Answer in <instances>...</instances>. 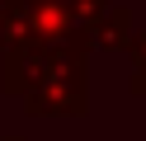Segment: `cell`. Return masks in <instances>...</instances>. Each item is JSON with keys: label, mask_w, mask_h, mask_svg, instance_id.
<instances>
[{"label": "cell", "mask_w": 146, "mask_h": 141, "mask_svg": "<svg viewBox=\"0 0 146 141\" xmlns=\"http://www.w3.org/2000/svg\"><path fill=\"white\" fill-rule=\"evenodd\" d=\"M29 113H85V52L57 47L29 85Z\"/></svg>", "instance_id": "6da1fadb"}, {"label": "cell", "mask_w": 146, "mask_h": 141, "mask_svg": "<svg viewBox=\"0 0 146 141\" xmlns=\"http://www.w3.org/2000/svg\"><path fill=\"white\" fill-rule=\"evenodd\" d=\"M132 33L137 28H132V19H127V9L113 5V9H104V14L90 24V33L80 38V52H85V47L90 52H123V47L132 42Z\"/></svg>", "instance_id": "7a4b0ae2"}, {"label": "cell", "mask_w": 146, "mask_h": 141, "mask_svg": "<svg viewBox=\"0 0 146 141\" xmlns=\"http://www.w3.org/2000/svg\"><path fill=\"white\" fill-rule=\"evenodd\" d=\"M66 9H71V24H76V42L90 33V24H94L104 9H113V0H66Z\"/></svg>", "instance_id": "3957f363"}, {"label": "cell", "mask_w": 146, "mask_h": 141, "mask_svg": "<svg viewBox=\"0 0 146 141\" xmlns=\"http://www.w3.org/2000/svg\"><path fill=\"white\" fill-rule=\"evenodd\" d=\"M127 52H132V75H127V89H132V94H146V28H137V33H132Z\"/></svg>", "instance_id": "277c9868"}, {"label": "cell", "mask_w": 146, "mask_h": 141, "mask_svg": "<svg viewBox=\"0 0 146 141\" xmlns=\"http://www.w3.org/2000/svg\"><path fill=\"white\" fill-rule=\"evenodd\" d=\"M10 14H14V0H0V42L10 33Z\"/></svg>", "instance_id": "5b68a950"}, {"label": "cell", "mask_w": 146, "mask_h": 141, "mask_svg": "<svg viewBox=\"0 0 146 141\" xmlns=\"http://www.w3.org/2000/svg\"><path fill=\"white\" fill-rule=\"evenodd\" d=\"M5 141H14V136H5Z\"/></svg>", "instance_id": "8992f818"}]
</instances>
